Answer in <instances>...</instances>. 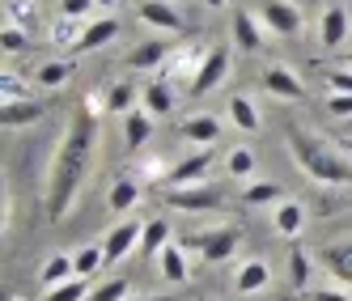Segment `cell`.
I'll return each instance as SVG.
<instances>
[{
  "instance_id": "c3c4849f",
  "label": "cell",
  "mask_w": 352,
  "mask_h": 301,
  "mask_svg": "<svg viewBox=\"0 0 352 301\" xmlns=\"http://www.w3.org/2000/svg\"><path fill=\"white\" fill-rule=\"evenodd\" d=\"M344 153H348V157H352V140H344Z\"/></svg>"
},
{
  "instance_id": "44dd1931",
  "label": "cell",
  "mask_w": 352,
  "mask_h": 301,
  "mask_svg": "<svg viewBox=\"0 0 352 301\" xmlns=\"http://www.w3.org/2000/svg\"><path fill=\"white\" fill-rule=\"evenodd\" d=\"M272 225H276V234H280V238H297L301 230H306V208H301L297 199H285V204H276Z\"/></svg>"
},
{
  "instance_id": "f1b7e54d",
  "label": "cell",
  "mask_w": 352,
  "mask_h": 301,
  "mask_svg": "<svg viewBox=\"0 0 352 301\" xmlns=\"http://www.w3.org/2000/svg\"><path fill=\"white\" fill-rule=\"evenodd\" d=\"M72 255H52L43 263V271H38V285H43V293L47 289H56V285H64V280H72Z\"/></svg>"
},
{
  "instance_id": "83f0119b",
  "label": "cell",
  "mask_w": 352,
  "mask_h": 301,
  "mask_svg": "<svg viewBox=\"0 0 352 301\" xmlns=\"http://www.w3.org/2000/svg\"><path fill=\"white\" fill-rule=\"evenodd\" d=\"M166 52L170 47L166 43H157V38H148V43H140V47H132L128 52V68H157V64H166Z\"/></svg>"
},
{
  "instance_id": "9a60e30c",
  "label": "cell",
  "mask_w": 352,
  "mask_h": 301,
  "mask_svg": "<svg viewBox=\"0 0 352 301\" xmlns=\"http://www.w3.org/2000/svg\"><path fill=\"white\" fill-rule=\"evenodd\" d=\"M204 60H208V52H204V47H199V43H187V47H183V52L174 56V60H166V77H174V81H187V85H191Z\"/></svg>"
},
{
  "instance_id": "4fadbf2b",
  "label": "cell",
  "mask_w": 352,
  "mask_h": 301,
  "mask_svg": "<svg viewBox=\"0 0 352 301\" xmlns=\"http://www.w3.org/2000/svg\"><path fill=\"white\" fill-rule=\"evenodd\" d=\"M234 43H238L242 56L263 52V21H259V13H238L234 17Z\"/></svg>"
},
{
  "instance_id": "277c9868",
  "label": "cell",
  "mask_w": 352,
  "mask_h": 301,
  "mask_svg": "<svg viewBox=\"0 0 352 301\" xmlns=\"http://www.w3.org/2000/svg\"><path fill=\"white\" fill-rule=\"evenodd\" d=\"M166 204L174 208V212H191V216H199V212H217L221 204H225V195L217 191V187H170L166 191Z\"/></svg>"
},
{
  "instance_id": "f35d334b",
  "label": "cell",
  "mask_w": 352,
  "mask_h": 301,
  "mask_svg": "<svg viewBox=\"0 0 352 301\" xmlns=\"http://www.w3.org/2000/svg\"><path fill=\"white\" fill-rule=\"evenodd\" d=\"M0 43H5V52L13 56V52H26V30H21V26H5V34H0Z\"/></svg>"
},
{
  "instance_id": "1f68e13d",
  "label": "cell",
  "mask_w": 352,
  "mask_h": 301,
  "mask_svg": "<svg viewBox=\"0 0 352 301\" xmlns=\"http://www.w3.org/2000/svg\"><path fill=\"white\" fill-rule=\"evenodd\" d=\"M289 285H293L297 293H310V255H306L301 246L289 250Z\"/></svg>"
},
{
  "instance_id": "681fc988",
  "label": "cell",
  "mask_w": 352,
  "mask_h": 301,
  "mask_svg": "<svg viewBox=\"0 0 352 301\" xmlns=\"http://www.w3.org/2000/svg\"><path fill=\"white\" fill-rule=\"evenodd\" d=\"M327 5H340V0H327Z\"/></svg>"
},
{
  "instance_id": "cb8c5ba5",
  "label": "cell",
  "mask_w": 352,
  "mask_h": 301,
  "mask_svg": "<svg viewBox=\"0 0 352 301\" xmlns=\"http://www.w3.org/2000/svg\"><path fill=\"white\" fill-rule=\"evenodd\" d=\"M115 38H119V21L115 17H98V21H89V30H85L77 52H102V47L115 43Z\"/></svg>"
},
{
  "instance_id": "836d02e7",
  "label": "cell",
  "mask_w": 352,
  "mask_h": 301,
  "mask_svg": "<svg viewBox=\"0 0 352 301\" xmlns=\"http://www.w3.org/2000/svg\"><path fill=\"white\" fill-rule=\"evenodd\" d=\"M132 102H136V85L132 81H115L107 89V111H123V115H128V111H136Z\"/></svg>"
},
{
  "instance_id": "7c38bea8",
  "label": "cell",
  "mask_w": 352,
  "mask_h": 301,
  "mask_svg": "<svg viewBox=\"0 0 352 301\" xmlns=\"http://www.w3.org/2000/svg\"><path fill=\"white\" fill-rule=\"evenodd\" d=\"M140 234H144V225H136V221H123V225H115V230L107 234V242H102V250H107V263L128 259L132 250L140 246Z\"/></svg>"
},
{
  "instance_id": "603a6c76",
  "label": "cell",
  "mask_w": 352,
  "mask_h": 301,
  "mask_svg": "<svg viewBox=\"0 0 352 301\" xmlns=\"http://www.w3.org/2000/svg\"><path fill=\"white\" fill-rule=\"evenodd\" d=\"M140 107L148 111V115H170L174 111V89H170V81H148L144 85V93H140Z\"/></svg>"
},
{
  "instance_id": "9c48e42d",
  "label": "cell",
  "mask_w": 352,
  "mask_h": 301,
  "mask_svg": "<svg viewBox=\"0 0 352 301\" xmlns=\"http://www.w3.org/2000/svg\"><path fill=\"white\" fill-rule=\"evenodd\" d=\"M212 161H217V144L212 148H199V153H191V157H183L179 166L166 174V179H170V187H195L199 179H208Z\"/></svg>"
},
{
  "instance_id": "8d00e7d4",
  "label": "cell",
  "mask_w": 352,
  "mask_h": 301,
  "mask_svg": "<svg viewBox=\"0 0 352 301\" xmlns=\"http://www.w3.org/2000/svg\"><path fill=\"white\" fill-rule=\"evenodd\" d=\"M5 9H9V26H26L38 13V0H5Z\"/></svg>"
},
{
  "instance_id": "b9f144b4",
  "label": "cell",
  "mask_w": 352,
  "mask_h": 301,
  "mask_svg": "<svg viewBox=\"0 0 352 301\" xmlns=\"http://www.w3.org/2000/svg\"><path fill=\"white\" fill-rule=\"evenodd\" d=\"M89 9H98L94 0H60V13H64V17H85Z\"/></svg>"
},
{
  "instance_id": "74e56055",
  "label": "cell",
  "mask_w": 352,
  "mask_h": 301,
  "mask_svg": "<svg viewBox=\"0 0 352 301\" xmlns=\"http://www.w3.org/2000/svg\"><path fill=\"white\" fill-rule=\"evenodd\" d=\"M0 93H5V102H26V98H34L30 81H21L17 72H5V89H0Z\"/></svg>"
},
{
  "instance_id": "484cf974",
  "label": "cell",
  "mask_w": 352,
  "mask_h": 301,
  "mask_svg": "<svg viewBox=\"0 0 352 301\" xmlns=\"http://www.w3.org/2000/svg\"><path fill=\"white\" fill-rule=\"evenodd\" d=\"M85 30H89L85 17H64V13H60V17L52 21V43H56V47H81Z\"/></svg>"
},
{
  "instance_id": "2e32d148",
  "label": "cell",
  "mask_w": 352,
  "mask_h": 301,
  "mask_svg": "<svg viewBox=\"0 0 352 301\" xmlns=\"http://www.w3.org/2000/svg\"><path fill=\"white\" fill-rule=\"evenodd\" d=\"M148 140H153V115H148L144 107L128 111V115H123V144H128L132 153H140Z\"/></svg>"
},
{
  "instance_id": "7bdbcfd3",
  "label": "cell",
  "mask_w": 352,
  "mask_h": 301,
  "mask_svg": "<svg viewBox=\"0 0 352 301\" xmlns=\"http://www.w3.org/2000/svg\"><path fill=\"white\" fill-rule=\"evenodd\" d=\"M306 301H352L348 293H340V289H310L306 293Z\"/></svg>"
},
{
  "instance_id": "ab89813d",
  "label": "cell",
  "mask_w": 352,
  "mask_h": 301,
  "mask_svg": "<svg viewBox=\"0 0 352 301\" xmlns=\"http://www.w3.org/2000/svg\"><path fill=\"white\" fill-rule=\"evenodd\" d=\"M327 89L331 93H352V72L348 68H331L327 72Z\"/></svg>"
},
{
  "instance_id": "ac0fdd59",
  "label": "cell",
  "mask_w": 352,
  "mask_h": 301,
  "mask_svg": "<svg viewBox=\"0 0 352 301\" xmlns=\"http://www.w3.org/2000/svg\"><path fill=\"white\" fill-rule=\"evenodd\" d=\"M140 204V183L132 179V174H119V179L111 183V191H107V208L111 212H132Z\"/></svg>"
},
{
  "instance_id": "7dc6e473",
  "label": "cell",
  "mask_w": 352,
  "mask_h": 301,
  "mask_svg": "<svg viewBox=\"0 0 352 301\" xmlns=\"http://www.w3.org/2000/svg\"><path fill=\"white\" fill-rule=\"evenodd\" d=\"M204 5H208V9H225V0H204Z\"/></svg>"
},
{
  "instance_id": "ffe728a7",
  "label": "cell",
  "mask_w": 352,
  "mask_h": 301,
  "mask_svg": "<svg viewBox=\"0 0 352 301\" xmlns=\"http://www.w3.org/2000/svg\"><path fill=\"white\" fill-rule=\"evenodd\" d=\"M267 280H272V271H267V263H263V259H250V263H242V267L234 271V289H238L242 297L263 293V289H267Z\"/></svg>"
},
{
  "instance_id": "d6986e66",
  "label": "cell",
  "mask_w": 352,
  "mask_h": 301,
  "mask_svg": "<svg viewBox=\"0 0 352 301\" xmlns=\"http://www.w3.org/2000/svg\"><path fill=\"white\" fill-rule=\"evenodd\" d=\"M43 115H47V107L38 102V98H26V102H5L0 123H5V128H30V123H38Z\"/></svg>"
},
{
  "instance_id": "7402d4cb",
  "label": "cell",
  "mask_w": 352,
  "mask_h": 301,
  "mask_svg": "<svg viewBox=\"0 0 352 301\" xmlns=\"http://www.w3.org/2000/svg\"><path fill=\"white\" fill-rule=\"evenodd\" d=\"M157 267H162V276H166V280L170 285H187L191 280V267H187V250L183 246H166L162 250V255H157Z\"/></svg>"
},
{
  "instance_id": "f546056e",
  "label": "cell",
  "mask_w": 352,
  "mask_h": 301,
  "mask_svg": "<svg viewBox=\"0 0 352 301\" xmlns=\"http://www.w3.org/2000/svg\"><path fill=\"white\" fill-rule=\"evenodd\" d=\"M102 263H107V250H102V242H85V246L77 250V255H72V271H77L81 280H89V276H94L98 267H102Z\"/></svg>"
},
{
  "instance_id": "ba28073f",
  "label": "cell",
  "mask_w": 352,
  "mask_h": 301,
  "mask_svg": "<svg viewBox=\"0 0 352 301\" xmlns=\"http://www.w3.org/2000/svg\"><path fill=\"white\" fill-rule=\"evenodd\" d=\"M352 34V17L344 5H327L322 9V21H318V43H322V52H336V47H344Z\"/></svg>"
},
{
  "instance_id": "6da1fadb",
  "label": "cell",
  "mask_w": 352,
  "mask_h": 301,
  "mask_svg": "<svg viewBox=\"0 0 352 301\" xmlns=\"http://www.w3.org/2000/svg\"><path fill=\"white\" fill-rule=\"evenodd\" d=\"M94 153H98V111L94 102H81L56 144L52 170H47V191H43L47 221H64V212L72 208V199H77V191L85 187L94 170Z\"/></svg>"
},
{
  "instance_id": "e575fe53",
  "label": "cell",
  "mask_w": 352,
  "mask_h": 301,
  "mask_svg": "<svg viewBox=\"0 0 352 301\" xmlns=\"http://www.w3.org/2000/svg\"><path fill=\"white\" fill-rule=\"evenodd\" d=\"M225 170H230V179H250L255 174V153H250L246 144H238L230 157H225Z\"/></svg>"
},
{
  "instance_id": "5bb4252c",
  "label": "cell",
  "mask_w": 352,
  "mask_h": 301,
  "mask_svg": "<svg viewBox=\"0 0 352 301\" xmlns=\"http://www.w3.org/2000/svg\"><path fill=\"white\" fill-rule=\"evenodd\" d=\"M179 136H183V140H191V144L212 148V144L221 140V119H217V115H191V119H183V123H179Z\"/></svg>"
},
{
  "instance_id": "bcb514c9",
  "label": "cell",
  "mask_w": 352,
  "mask_h": 301,
  "mask_svg": "<svg viewBox=\"0 0 352 301\" xmlns=\"http://www.w3.org/2000/svg\"><path fill=\"white\" fill-rule=\"evenodd\" d=\"M340 68H348V72H352V52H344V60H340Z\"/></svg>"
},
{
  "instance_id": "4316f807",
  "label": "cell",
  "mask_w": 352,
  "mask_h": 301,
  "mask_svg": "<svg viewBox=\"0 0 352 301\" xmlns=\"http://www.w3.org/2000/svg\"><path fill=\"white\" fill-rule=\"evenodd\" d=\"M242 204H246V208H263V204L276 208V204H285V187L272 183V179H267V183H250V187L242 191Z\"/></svg>"
},
{
  "instance_id": "60d3db41",
  "label": "cell",
  "mask_w": 352,
  "mask_h": 301,
  "mask_svg": "<svg viewBox=\"0 0 352 301\" xmlns=\"http://www.w3.org/2000/svg\"><path fill=\"white\" fill-rule=\"evenodd\" d=\"M327 111H331L336 119L352 123V93H331V98H327Z\"/></svg>"
},
{
  "instance_id": "4dcf8cb0",
  "label": "cell",
  "mask_w": 352,
  "mask_h": 301,
  "mask_svg": "<svg viewBox=\"0 0 352 301\" xmlns=\"http://www.w3.org/2000/svg\"><path fill=\"white\" fill-rule=\"evenodd\" d=\"M166 246H170V225L162 216H153L144 225V234H140V255H162Z\"/></svg>"
},
{
  "instance_id": "f6af8a7d",
  "label": "cell",
  "mask_w": 352,
  "mask_h": 301,
  "mask_svg": "<svg viewBox=\"0 0 352 301\" xmlns=\"http://www.w3.org/2000/svg\"><path fill=\"white\" fill-rule=\"evenodd\" d=\"M94 5H98V9H115V5H119V0H94Z\"/></svg>"
},
{
  "instance_id": "7a4b0ae2",
  "label": "cell",
  "mask_w": 352,
  "mask_h": 301,
  "mask_svg": "<svg viewBox=\"0 0 352 301\" xmlns=\"http://www.w3.org/2000/svg\"><path fill=\"white\" fill-rule=\"evenodd\" d=\"M285 140H289V153L306 179H314L322 187H352V157L340 153L331 140H322L306 128H289Z\"/></svg>"
},
{
  "instance_id": "e0dca14e",
  "label": "cell",
  "mask_w": 352,
  "mask_h": 301,
  "mask_svg": "<svg viewBox=\"0 0 352 301\" xmlns=\"http://www.w3.org/2000/svg\"><path fill=\"white\" fill-rule=\"evenodd\" d=\"M230 123H234L238 132L255 136V132L263 128V115H259V107H255V98H246V93H234V98H230Z\"/></svg>"
},
{
  "instance_id": "d6a6232c",
  "label": "cell",
  "mask_w": 352,
  "mask_h": 301,
  "mask_svg": "<svg viewBox=\"0 0 352 301\" xmlns=\"http://www.w3.org/2000/svg\"><path fill=\"white\" fill-rule=\"evenodd\" d=\"M85 297H89V280H81V276H72V280L43 293V301H85Z\"/></svg>"
},
{
  "instance_id": "8fae6325",
  "label": "cell",
  "mask_w": 352,
  "mask_h": 301,
  "mask_svg": "<svg viewBox=\"0 0 352 301\" xmlns=\"http://www.w3.org/2000/svg\"><path fill=\"white\" fill-rule=\"evenodd\" d=\"M140 21L153 26V30H162V34H179L183 30V13H179V5H170V0H144Z\"/></svg>"
},
{
  "instance_id": "30bf717a",
  "label": "cell",
  "mask_w": 352,
  "mask_h": 301,
  "mask_svg": "<svg viewBox=\"0 0 352 301\" xmlns=\"http://www.w3.org/2000/svg\"><path fill=\"white\" fill-rule=\"evenodd\" d=\"M318 263L327 267V276L331 280H344L352 289V238H336V242H327L318 250Z\"/></svg>"
},
{
  "instance_id": "d4e9b609",
  "label": "cell",
  "mask_w": 352,
  "mask_h": 301,
  "mask_svg": "<svg viewBox=\"0 0 352 301\" xmlns=\"http://www.w3.org/2000/svg\"><path fill=\"white\" fill-rule=\"evenodd\" d=\"M68 77H72V60H47V64H38V72H34L30 81L38 89H64Z\"/></svg>"
},
{
  "instance_id": "d590c367",
  "label": "cell",
  "mask_w": 352,
  "mask_h": 301,
  "mask_svg": "<svg viewBox=\"0 0 352 301\" xmlns=\"http://www.w3.org/2000/svg\"><path fill=\"white\" fill-rule=\"evenodd\" d=\"M128 297H132V285H128V280H107L102 289L89 293L85 301H128Z\"/></svg>"
},
{
  "instance_id": "8992f818",
  "label": "cell",
  "mask_w": 352,
  "mask_h": 301,
  "mask_svg": "<svg viewBox=\"0 0 352 301\" xmlns=\"http://www.w3.org/2000/svg\"><path fill=\"white\" fill-rule=\"evenodd\" d=\"M259 21L276 38H297L301 34V9L293 5V0H263V5H259Z\"/></svg>"
},
{
  "instance_id": "3957f363",
  "label": "cell",
  "mask_w": 352,
  "mask_h": 301,
  "mask_svg": "<svg viewBox=\"0 0 352 301\" xmlns=\"http://www.w3.org/2000/svg\"><path fill=\"white\" fill-rule=\"evenodd\" d=\"M242 246V230H234V225H221V230H208V234H195L183 242V250H191V255H199L204 263H225L234 259Z\"/></svg>"
},
{
  "instance_id": "52a82bcc",
  "label": "cell",
  "mask_w": 352,
  "mask_h": 301,
  "mask_svg": "<svg viewBox=\"0 0 352 301\" xmlns=\"http://www.w3.org/2000/svg\"><path fill=\"white\" fill-rule=\"evenodd\" d=\"M263 89L272 98H280V102H301V98H306V81L285 64H267L263 68Z\"/></svg>"
},
{
  "instance_id": "ee69618b",
  "label": "cell",
  "mask_w": 352,
  "mask_h": 301,
  "mask_svg": "<svg viewBox=\"0 0 352 301\" xmlns=\"http://www.w3.org/2000/svg\"><path fill=\"white\" fill-rule=\"evenodd\" d=\"M128 301H174V297H166V293H162V297H128Z\"/></svg>"
},
{
  "instance_id": "5b68a950",
  "label": "cell",
  "mask_w": 352,
  "mask_h": 301,
  "mask_svg": "<svg viewBox=\"0 0 352 301\" xmlns=\"http://www.w3.org/2000/svg\"><path fill=\"white\" fill-rule=\"evenodd\" d=\"M230 64H234V56H230V47H208V60L199 64V72H195V81L187 85V93L191 98H204V93H212L225 77H230Z\"/></svg>"
}]
</instances>
